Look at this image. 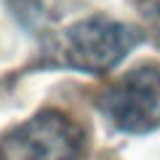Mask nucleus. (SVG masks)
Wrapping results in <instances>:
<instances>
[{"label": "nucleus", "mask_w": 160, "mask_h": 160, "mask_svg": "<svg viewBox=\"0 0 160 160\" xmlns=\"http://www.w3.org/2000/svg\"><path fill=\"white\" fill-rule=\"evenodd\" d=\"M133 6L147 22L160 24V0H133Z\"/></svg>", "instance_id": "20e7f679"}, {"label": "nucleus", "mask_w": 160, "mask_h": 160, "mask_svg": "<svg viewBox=\"0 0 160 160\" xmlns=\"http://www.w3.org/2000/svg\"><path fill=\"white\" fill-rule=\"evenodd\" d=\"M142 40L144 32L133 24L115 22L109 16H88L59 35L56 59L78 72L102 75L118 67Z\"/></svg>", "instance_id": "f257e3e1"}, {"label": "nucleus", "mask_w": 160, "mask_h": 160, "mask_svg": "<svg viewBox=\"0 0 160 160\" xmlns=\"http://www.w3.org/2000/svg\"><path fill=\"white\" fill-rule=\"evenodd\" d=\"M102 115L123 133H147L160 126V67L139 64L99 96Z\"/></svg>", "instance_id": "f03ea898"}, {"label": "nucleus", "mask_w": 160, "mask_h": 160, "mask_svg": "<svg viewBox=\"0 0 160 160\" xmlns=\"http://www.w3.org/2000/svg\"><path fill=\"white\" fill-rule=\"evenodd\" d=\"M80 149V128L59 109H43L3 136L0 160H78Z\"/></svg>", "instance_id": "7ed1b4c3"}]
</instances>
